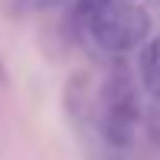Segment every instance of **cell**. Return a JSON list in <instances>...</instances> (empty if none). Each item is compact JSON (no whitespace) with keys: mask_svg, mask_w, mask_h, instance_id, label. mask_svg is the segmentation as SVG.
<instances>
[{"mask_svg":"<svg viewBox=\"0 0 160 160\" xmlns=\"http://www.w3.org/2000/svg\"><path fill=\"white\" fill-rule=\"evenodd\" d=\"M95 121L111 150H128L134 144L137 124H141V98H137V85L128 75V69H114L101 82Z\"/></svg>","mask_w":160,"mask_h":160,"instance_id":"6da1fadb","label":"cell"},{"mask_svg":"<svg viewBox=\"0 0 160 160\" xmlns=\"http://www.w3.org/2000/svg\"><path fill=\"white\" fill-rule=\"evenodd\" d=\"M105 52H131L144 46L150 36V13L131 0H111L95 17V23L85 30Z\"/></svg>","mask_w":160,"mask_h":160,"instance_id":"7a4b0ae2","label":"cell"},{"mask_svg":"<svg viewBox=\"0 0 160 160\" xmlns=\"http://www.w3.org/2000/svg\"><path fill=\"white\" fill-rule=\"evenodd\" d=\"M137 65H141V82H144V88L160 101V36H154V39L144 42Z\"/></svg>","mask_w":160,"mask_h":160,"instance_id":"3957f363","label":"cell"},{"mask_svg":"<svg viewBox=\"0 0 160 160\" xmlns=\"http://www.w3.org/2000/svg\"><path fill=\"white\" fill-rule=\"evenodd\" d=\"M150 131H154V141L160 144V101H157V108H154V114H150Z\"/></svg>","mask_w":160,"mask_h":160,"instance_id":"277c9868","label":"cell"}]
</instances>
